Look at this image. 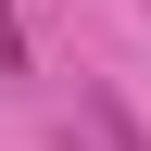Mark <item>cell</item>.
Wrapping results in <instances>:
<instances>
[{"instance_id":"6da1fadb","label":"cell","mask_w":151,"mask_h":151,"mask_svg":"<svg viewBox=\"0 0 151 151\" xmlns=\"http://www.w3.org/2000/svg\"><path fill=\"white\" fill-rule=\"evenodd\" d=\"M0 76H25V25H13V0H0Z\"/></svg>"}]
</instances>
